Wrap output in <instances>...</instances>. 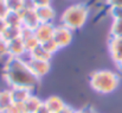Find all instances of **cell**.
Listing matches in <instances>:
<instances>
[{
  "label": "cell",
  "mask_w": 122,
  "mask_h": 113,
  "mask_svg": "<svg viewBox=\"0 0 122 113\" xmlns=\"http://www.w3.org/2000/svg\"><path fill=\"white\" fill-rule=\"evenodd\" d=\"M89 18V8L84 4H74L64 10L61 16V24L72 31L81 30Z\"/></svg>",
  "instance_id": "3"
},
{
  "label": "cell",
  "mask_w": 122,
  "mask_h": 113,
  "mask_svg": "<svg viewBox=\"0 0 122 113\" xmlns=\"http://www.w3.org/2000/svg\"><path fill=\"white\" fill-rule=\"evenodd\" d=\"M26 62H27V66H29L30 70L32 72V74L38 80H41V77L47 75V73L51 69L50 62H46V61H37V60L29 58V60H26Z\"/></svg>",
  "instance_id": "6"
},
{
  "label": "cell",
  "mask_w": 122,
  "mask_h": 113,
  "mask_svg": "<svg viewBox=\"0 0 122 113\" xmlns=\"http://www.w3.org/2000/svg\"><path fill=\"white\" fill-rule=\"evenodd\" d=\"M12 104H13V100H12L11 90L10 89L0 90V112L4 113Z\"/></svg>",
  "instance_id": "17"
},
{
  "label": "cell",
  "mask_w": 122,
  "mask_h": 113,
  "mask_svg": "<svg viewBox=\"0 0 122 113\" xmlns=\"http://www.w3.org/2000/svg\"><path fill=\"white\" fill-rule=\"evenodd\" d=\"M36 113H51V112H50V111H49V110L44 106V104H43V106H41V108H39V110H38Z\"/></svg>",
  "instance_id": "31"
},
{
  "label": "cell",
  "mask_w": 122,
  "mask_h": 113,
  "mask_svg": "<svg viewBox=\"0 0 122 113\" xmlns=\"http://www.w3.org/2000/svg\"><path fill=\"white\" fill-rule=\"evenodd\" d=\"M109 37H122V18L114 19L112 22Z\"/></svg>",
  "instance_id": "19"
},
{
  "label": "cell",
  "mask_w": 122,
  "mask_h": 113,
  "mask_svg": "<svg viewBox=\"0 0 122 113\" xmlns=\"http://www.w3.org/2000/svg\"><path fill=\"white\" fill-rule=\"evenodd\" d=\"M20 16H21V28H24V29L35 31L41 24L37 12H36V8L24 10L20 12Z\"/></svg>",
  "instance_id": "5"
},
{
  "label": "cell",
  "mask_w": 122,
  "mask_h": 113,
  "mask_svg": "<svg viewBox=\"0 0 122 113\" xmlns=\"http://www.w3.org/2000/svg\"><path fill=\"white\" fill-rule=\"evenodd\" d=\"M72 32H74L72 30H70L69 28H66V26H64L62 24L56 25L52 39L57 43V45L59 46V49L66 48L72 42V37H74V34Z\"/></svg>",
  "instance_id": "4"
},
{
  "label": "cell",
  "mask_w": 122,
  "mask_h": 113,
  "mask_svg": "<svg viewBox=\"0 0 122 113\" xmlns=\"http://www.w3.org/2000/svg\"><path fill=\"white\" fill-rule=\"evenodd\" d=\"M109 16L114 19L122 18V7H109Z\"/></svg>",
  "instance_id": "24"
},
{
  "label": "cell",
  "mask_w": 122,
  "mask_h": 113,
  "mask_svg": "<svg viewBox=\"0 0 122 113\" xmlns=\"http://www.w3.org/2000/svg\"><path fill=\"white\" fill-rule=\"evenodd\" d=\"M116 66H117V68L120 69V72H122V61L119 63V64H116Z\"/></svg>",
  "instance_id": "33"
},
{
  "label": "cell",
  "mask_w": 122,
  "mask_h": 113,
  "mask_svg": "<svg viewBox=\"0 0 122 113\" xmlns=\"http://www.w3.org/2000/svg\"><path fill=\"white\" fill-rule=\"evenodd\" d=\"M43 104H44V106L51 113H58L59 111H62L66 106V104L64 102V100L62 98L57 96V95H51V96L46 98L43 101Z\"/></svg>",
  "instance_id": "11"
},
{
  "label": "cell",
  "mask_w": 122,
  "mask_h": 113,
  "mask_svg": "<svg viewBox=\"0 0 122 113\" xmlns=\"http://www.w3.org/2000/svg\"><path fill=\"white\" fill-rule=\"evenodd\" d=\"M21 31H23V28L21 26H8L7 25V28L4 31V34H2L1 37L4 38L5 40H7V42H11L13 39H17V38L21 37Z\"/></svg>",
  "instance_id": "16"
},
{
  "label": "cell",
  "mask_w": 122,
  "mask_h": 113,
  "mask_svg": "<svg viewBox=\"0 0 122 113\" xmlns=\"http://www.w3.org/2000/svg\"><path fill=\"white\" fill-rule=\"evenodd\" d=\"M109 7H122V0H106Z\"/></svg>",
  "instance_id": "28"
},
{
  "label": "cell",
  "mask_w": 122,
  "mask_h": 113,
  "mask_svg": "<svg viewBox=\"0 0 122 113\" xmlns=\"http://www.w3.org/2000/svg\"><path fill=\"white\" fill-rule=\"evenodd\" d=\"M90 87L98 94H112L120 86V76L113 70L101 69L90 74Z\"/></svg>",
  "instance_id": "2"
},
{
  "label": "cell",
  "mask_w": 122,
  "mask_h": 113,
  "mask_svg": "<svg viewBox=\"0 0 122 113\" xmlns=\"http://www.w3.org/2000/svg\"><path fill=\"white\" fill-rule=\"evenodd\" d=\"M36 12L41 24L45 23H53L56 19V11L52 6H44V7H36Z\"/></svg>",
  "instance_id": "12"
},
{
  "label": "cell",
  "mask_w": 122,
  "mask_h": 113,
  "mask_svg": "<svg viewBox=\"0 0 122 113\" xmlns=\"http://www.w3.org/2000/svg\"><path fill=\"white\" fill-rule=\"evenodd\" d=\"M0 113H1V112H0Z\"/></svg>",
  "instance_id": "34"
},
{
  "label": "cell",
  "mask_w": 122,
  "mask_h": 113,
  "mask_svg": "<svg viewBox=\"0 0 122 113\" xmlns=\"http://www.w3.org/2000/svg\"><path fill=\"white\" fill-rule=\"evenodd\" d=\"M6 24L8 26H21V16L20 12L15 11H8L6 17L4 18Z\"/></svg>",
  "instance_id": "18"
},
{
  "label": "cell",
  "mask_w": 122,
  "mask_h": 113,
  "mask_svg": "<svg viewBox=\"0 0 122 113\" xmlns=\"http://www.w3.org/2000/svg\"><path fill=\"white\" fill-rule=\"evenodd\" d=\"M36 7H44V6H51L52 0H33Z\"/></svg>",
  "instance_id": "27"
},
{
  "label": "cell",
  "mask_w": 122,
  "mask_h": 113,
  "mask_svg": "<svg viewBox=\"0 0 122 113\" xmlns=\"http://www.w3.org/2000/svg\"><path fill=\"white\" fill-rule=\"evenodd\" d=\"M7 6L10 11L21 12L23 10V0H7Z\"/></svg>",
  "instance_id": "22"
},
{
  "label": "cell",
  "mask_w": 122,
  "mask_h": 113,
  "mask_svg": "<svg viewBox=\"0 0 122 113\" xmlns=\"http://www.w3.org/2000/svg\"><path fill=\"white\" fill-rule=\"evenodd\" d=\"M8 57V42L0 37V58Z\"/></svg>",
  "instance_id": "23"
},
{
  "label": "cell",
  "mask_w": 122,
  "mask_h": 113,
  "mask_svg": "<svg viewBox=\"0 0 122 113\" xmlns=\"http://www.w3.org/2000/svg\"><path fill=\"white\" fill-rule=\"evenodd\" d=\"M21 39L25 44V48H26V51H27V55L35 50L38 45H41L39 40L37 39L36 35H35V31H31V30H27V29H24L23 28V31H21Z\"/></svg>",
  "instance_id": "9"
},
{
  "label": "cell",
  "mask_w": 122,
  "mask_h": 113,
  "mask_svg": "<svg viewBox=\"0 0 122 113\" xmlns=\"http://www.w3.org/2000/svg\"><path fill=\"white\" fill-rule=\"evenodd\" d=\"M108 50L112 60L119 64L122 61V37H109Z\"/></svg>",
  "instance_id": "7"
},
{
  "label": "cell",
  "mask_w": 122,
  "mask_h": 113,
  "mask_svg": "<svg viewBox=\"0 0 122 113\" xmlns=\"http://www.w3.org/2000/svg\"><path fill=\"white\" fill-rule=\"evenodd\" d=\"M56 25L53 23H45V24H39V26L35 30V35L39 43H45L50 39L53 38V32H55Z\"/></svg>",
  "instance_id": "8"
},
{
  "label": "cell",
  "mask_w": 122,
  "mask_h": 113,
  "mask_svg": "<svg viewBox=\"0 0 122 113\" xmlns=\"http://www.w3.org/2000/svg\"><path fill=\"white\" fill-rule=\"evenodd\" d=\"M58 113H75V110H74V108H71L70 106H68V105H66V106H65L62 111H59Z\"/></svg>",
  "instance_id": "30"
},
{
  "label": "cell",
  "mask_w": 122,
  "mask_h": 113,
  "mask_svg": "<svg viewBox=\"0 0 122 113\" xmlns=\"http://www.w3.org/2000/svg\"><path fill=\"white\" fill-rule=\"evenodd\" d=\"M41 106H43V100L35 94H31L30 98L24 102L25 113H36Z\"/></svg>",
  "instance_id": "14"
},
{
  "label": "cell",
  "mask_w": 122,
  "mask_h": 113,
  "mask_svg": "<svg viewBox=\"0 0 122 113\" xmlns=\"http://www.w3.org/2000/svg\"><path fill=\"white\" fill-rule=\"evenodd\" d=\"M2 77L10 88L23 87L32 90L39 82V80L32 74L27 62L23 57L8 56L2 69Z\"/></svg>",
  "instance_id": "1"
},
{
  "label": "cell",
  "mask_w": 122,
  "mask_h": 113,
  "mask_svg": "<svg viewBox=\"0 0 122 113\" xmlns=\"http://www.w3.org/2000/svg\"><path fill=\"white\" fill-rule=\"evenodd\" d=\"M41 46H43L50 55H52V56L59 50V46L57 45V43H56L53 39H50V40H47V42H45V43H41Z\"/></svg>",
  "instance_id": "20"
},
{
  "label": "cell",
  "mask_w": 122,
  "mask_h": 113,
  "mask_svg": "<svg viewBox=\"0 0 122 113\" xmlns=\"http://www.w3.org/2000/svg\"><path fill=\"white\" fill-rule=\"evenodd\" d=\"M26 54H27V51H26L25 44H24L21 38H17V39L8 42V56L23 57Z\"/></svg>",
  "instance_id": "10"
},
{
  "label": "cell",
  "mask_w": 122,
  "mask_h": 113,
  "mask_svg": "<svg viewBox=\"0 0 122 113\" xmlns=\"http://www.w3.org/2000/svg\"><path fill=\"white\" fill-rule=\"evenodd\" d=\"M4 113H25L24 102H13Z\"/></svg>",
  "instance_id": "21"
},
{
  "label": "cell",
  "mask_w": 122,
  "mask_h": 113,
  "mask_svg": "<svg viewBox=\"0 0 122 113\" xmlns=\"http://www.w3.org/2000/svg\"><path fill=\"white\" fill-rule=\"evenodd\" d=\"M8 11L10 10L7 6V0H0V18H5Z\"/></svg>",
  "instance_id": "25"
},
{
  "label": "cell",
  "mask_w": 122,
  "mask_h": 113,
  "mask_svg": "<svg viewBox=\"0 0 122 113\" xmlns=\"http://www.w3.org/2000/svg\"><path fill=\"white\" fill-rule=\"evenodd\" d=\"M29 58H32V60H37V61H46V62H50L51 58H52V55H50L43 46L38 45L35 50H32L30 54H29Z\"/></svg>",
  "instance_id": "15"
},
{
  "label": "cell",
  "mask_w": 122,
  "mask_h": 113,
  "mask_svg": "<svg viewBox=\"0 0 122 113\" xmlns=\"http://www.w3.org/2000/svg\"><path fill=\"white\" fill-rule=\"evenodd\" d=\"M75 113H89V112H88L86 110H76Z\"/></svg>",
  "instance_id": "32"
},
{
  "label": "cell",
  "mask_w": 122,
  "mask_h": 113,
  "mask_svg": "<svg viewBox=\"0 0 122 113\" xmlns=\"http://www.w3.org/2000/svg\"><path fill=\"white\" fill-rule=\"evenodd\" d=\"M10 90H11L13 102H25L32 94L31 89L23 88V87H12V88H10Z\"/></svg>",
  "instance_id": "13"
},
{
  "label": "cell",
  "mask_w": 122,
  "mask_h": 113,
  "mask_svg": "<svg viewBox=\"0 0 122 113\" xmlns=\"http://www.w3.org/2000/svg\"><path fill=\"white\" fill-rule=\"evenodd\" d=\"M36 8V5H35V1L33 0H23V10H33Z\"/></svg>",
  "instance_id": "26"
},
{
  "label": "cell",
  "mask_w": 122,
  "mask_h": 113,
  "mask_svg": "<svg viewBox=\"0 0 122 113\" xmlns=\"http://www.w3.org/2000/svg\"><path fill=\"white\" fill-rule=\"evenodd\" d=\"M6 28H7V24H6L5 19L4 18H0V37L2 36V34L6 30Z\"/></svg>",
  "instance_id": "29"
}]
</instances>
